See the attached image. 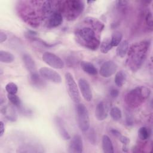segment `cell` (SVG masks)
<instances>
[{"label": "cell", "instance_id": "obj_17", "mask_svg": "<svg viewBox=\"0 0 153 153\" xmlns=\"http://www.w3.org/2000/svg\"><path fill=\"white\" fill-rule=\"evenodd\" d=\"M129 49V43L127 40L122 41L117 48V54L121 58L124 57L128 53Z\"/></svg>", "mask_w": 153, "mask_h": 153}, {"label": "cell", "instance_id": "obj_1", "mask_svg": "<svg viewBox=\"0 0 153 153\" xmlns=\"http://www.w3.org/2000/svg\"><path fill=\"white\" fill-rule=\"evenodd\" d=\"M150 45L149 41L133 44L128 51V64L133 72L137 71L145 62Z\"/></svg>", "mask_w": 153, "mask_h": 153}, {"label": "cell", "instance_id": "obj_24", "mask_svg": "<svg viewBox=\"0 0 153 153\" xmlns=\"http://www.w3.org/2000/svg\"><path fill=\"white\" fill-rule=\"evenodd\" d=\"M30 79L31 82L33 83V85L37 87H42L44 85V81H42L38 72L30 74Z\"/></svg>", "mask_w": 153, "mask_h": 153}, {"label": "cell", "instance_id": "obj_6", "mask_svg": "<svg viewBox=\"0 0 153 153\" xmlns=\"http://www.w3.org/2000/svg\"><path fill=\"white\" fill-rule=\"evenodd\" d=\"M65 78L68 92L70 98L74 102L76 103H79L81 98L79 88L73 77V75L70 72H66L65 74Z\"/></svg>", "mask_w": 153, "mask_h": 153}, {"label": "cell", "instance_id": "obj_16", "mask_svg": "<svg viewBox=\"0 0 153 153\" xmlns=\"http://www.w3.org/2000/svg\"><path fill=\"white\" fill-rule=\"evenodd\" d=\"M22 59H23L24 64L26 69H27V71L30 72V74H32L37 72L36 66L35 61L29 54H24L22 56Z\"/></svg>", "mask_w": 153, "mask_h": 153}, {"label": "cell", "instance_id": "obj_10", "mask_svg": "<svg viewBox=\"0 0 153 153\" xmlns=\"http://www.w3.org/2000/svg\"><path fill=\"white\" fill-rule=\"evenodd\" d=\"M78 87L84 100L87 102L91 101L93 99V93L88 81L84 78H80L78 80Z\"/></svg>", "mask_w": 153, "mask_h": 153}, {"label": "cell", "instance_id": "obj_34", "mask_svg": "<svg viewBox=\"0 0 153 153\" xmlns=\"http://www.w3.org/2000/svg\"><path fill=\"white\" fill-rule=\"evenodd\" d=\"M126 121H127V123L128 125H132L133 123V118L132 117H131V114L128 113H127L126 114Z\"/></svg>", "mask_w": 153, "mask_h": 153}, {"label": "cell", "instance_id": "obj_30", "mask_svg": "<svg viewBox=\"0 0 153 153\" xmlns=\"http://www.w3.org/2000/svg\"><path fill=\"white\" fill-rule=\"evenodd\" d=\"M119 140H120V142L123 144V151H127V145L130 142V139L128 137H127V136H123V135H121L118 137Z\"/></svg>", "mask_w": 153, "mask_h": 153}, {"label": "cell", "instance_id": "obj_13", "mask_svg": "<svg viewBox=\"0 0 153 153\" xmlns=\"http://www.w3.org/2000/svg\"><path fill=\"white\" fill-rule=\"evenodd\" d=\"M54 123L61 137L65 140L70 139L71 136L69 135V133L66 129L63 119L61 117L57 116L54 118Z\"/></svg>", "mask_w": 153, "mask_h": 153}, {"label": "cell", "instance_id": "obj_9", "mask_svg": "<svg viewBox=\"0 0 153 153\" xmlns=\"http://www.w3.org/2000/svg\"><path fill=\"white\" fill-rule=\"evenodd\" d=\"M117 68L118 66L115 62L112 60H108L101 66L99 74L104 78H109L116 72Z\"/></svg>", "mask_w": 153, "mask_h": 153}, {"label": "cell", "instance_id": "obj_26", "mask_svg": "<svg viewBox=\"0 0 153 153\" xmlns=\"http://www.w3.org/2000/svg\"><path fill=\"white\" fill-rule=\"evenodd\" d=\"M151 135V131L149 128L146 127H142L138 130V136L141 140L148 139Z\"/></svg>", "mask_w": 153, "mask_h": 153}, {"label": "cell", "instance_id": "obj_15", "mask_svg": "<svg viewBox=\"0 0 153 153\" xmlns=\"http://www.w3.org/2000/svg\"><path fill=\"white\" fill-rule=\"evenodd\" d=\"M1 112L10 121H15L17 118V115L15 108L12 105H5L1 108Z\"/></svg>", "mask_w": 153, "mask_h": 153}, {"label": "cell", "instance_id": "obj_37", "mask_svg": "<svg viewBox=\"0 0 153 153\" xmlns=\"http://www.w3.org/2000/svg\"><path fill=\"white\" fill-rule=\"evenodd\" d=\"M94 2V1H88L87 2H88V3H93V2Z\"/></svg>", "mask_w": 153, "mask_h": 153}, {"label": "cell", "instance_id": "obj_28", "mask_svg": "<svg viewBox=\"0 0 153 153\" xmlns=\"http://www.w3.org/2000/svg\"><path fill=\"white\" fill-rule=\"evenodd\" d=\"M85 132H87V139L91 144H96V134L93 128H90Z\"/></svg>", "mask_w": 153, "mask_h": 153}, {"label": "cell", "instance_id": "obj_7", "mask_svg": "<svg viewBox=\"0 0 153 153\" xmlns=\"http://www.w3.org/2000/svg\"><path fill=\"white\" fill-rule=\"evenodd\" d=\"M42 60L48 66L54 69H60L65 67V63L62 59L50 52H45L42 56Z\"/></svg>", "mask_w": 153, "mask_h": 153}, {"label": "cell", "instance_id": "obj_2", "mask_svg": "<svg viewBox=\"0 0 153 153\" xmlns=\"http://www.w3.org/2000/svg\"><path fill=\"white\" fill-rule=\"evenodd\" d=\"M75 35L77 42L85 48L94 50L100 46L99 38L93 27H81L77 30Z\"/></svg>", "mask_w": 153, "mask_h": 153}, {"label": "cell", "instance_id": "obj_11", "mask_svg": "<svg viewBox=\"0 0 153 153\" xmlns=\"http://www.w3.org/2000/svg\"><path fill=\"white\" fill-rule=\"evenodd\" d=\"M69 152L81 153L83 151V142L81 136L74 135L71 140L69 145Z\"/></svg>", "mask_w": 153, "mask_h": 153}, {"label": "cell", "instance_id": "obj_23", "mask_svg": "<svg viewBox=\"0 0 153 153\" xmlns=\"http://www.w3.org/2000/svg\"><path fill=\"white\" fill-rule=\"evenodd\" d=\"M123 34L119 31L114 32L111 38V43L112 47H117L122 41Z\"/></svg>", "mask_w": 153, "mask_h": 153}, {"label": "cell", "instance_id": "obj_20", "mask_svg": "<svg viewBox=\"0 0 153 153\" xmlns=\"http://www.w3.org/2000/svg\"><path fill=\"white\" fill-rule=\"evenodd\" d=\"M127 78V74L124 71H120L115 74L114 81L117 86L121 87L125 83Z\"/></svg>", "mask_w": 153, "mask_h": 153}, {"label": "cell", "instance_id": "obj_32", "mask_svg": "<svg viewBox=\"0 0 153 153\" xmlns=\"http://www.w3.org/2000/svg\"><path fill=\"white\" fill-rule=\"evenodd\" d=\"M8 38V36L7 35L6 33H5L4 32L1 31L0 32V42L2 43L4 42H5Z\"/></svg>", "mask_w": 153, "mask_h": 153}, {"label": "cell", "instance_id": "obj_22", "mask_svg": "<svg viewBox=\"0 0 153 153\" xmlns=\"http://www.w3.org/2000/svg\"><path fill=\"white\" fill-rule=\"evenodd\" d=\"M99 47L100 51L103 54L108 53L113 47L111 43V39L108 38H105L100 43Z\"/></svg>", "mask_w": 153, "mask_h": 153}, {"label": "cell", "instance_id": "obj_3", "mask_svg": "<svg viewBox=\"0 0 153 153\" xmlns=\"http://www.w3.org/2000/svg\"><path fill=\"white\" fill-rule=\"evenodd\" d=\"M84 3L82 1L71 0L59 1V10L60 13L69 20L76 19L83 11Z\"/></svg>", "mask_w": 153, "mask_h": 153}, {"label": "cell", "instance_id": "obj_21", "mask_svg": "<svg viewBox=\"0 0 153 153\" xmlns=\"http://www.w3.org/2000/svg\"><path fill=\"white\" fill-rule=\"evenodd\" d=\"M14 60V56L11 53L5 51H0V61L3 63H11Z\"/></svg>", "mask_w": 153, "mask_h": 153}, {"label": "cell", "instance_id": "obj_36", "mask_svg": "<svg viewBox=\"0 0 153 153\" xmlns=\"http://www.w3.org/2000/svg\"><path fill=\"white\" fill-rule=\"evenodd\" d=\"M111 133H112L113 135H114L115 136H116V137H118L120 136L121 135V133H120L118 130H116V129H114V128H112V129L111 130Z\"/></svg>", "mask_w": 153, "mask_h": 153}, {"label": "cell", "instance_id": "obj_12", "mask_svg": "<svg viewBox=\"0 0 153 153\" xmlns=\"http://www.w3.org/2000/svg\"><path fill=\"white\" fill-rule=\"evenodd\" d=\"M108 114V107L107 104L103 102H100L95 109V117L98 121H103Z\"/></svg>", "mask_w": 153, "mask_h": 153}, {"label": "cell", "instance_id": "obj_5", "mask_svg": "<svg viewBox=\"0 0 153 153\" xmlns=\"http://www.w3.org/2000/svg\"><path fill=\"white\" fill-rule=\"evenodd\" d=\"M76 109L78 127L82 132H85L89 129L90 126L88 110L84 104L79 103L76 105Z\"/></svg>", "mask_w": 153, "mask_h": 153}, {"label": "cell", "instance_id": "obj_27", "mask_svg": "<svg viewBox=\"0 0 153 153\" xmlns=\"http://www.w3.org/2000/svg\"><path fill=\"white\" fill-rule=\"evenodd\" d=\"M5 90L8 93V94H16L18 91V87L15 83L13 82H8L5 85Z\"/></svg>", "mask_w": 153, "mask_h": 153}, {"label": "cell", "instance_id": "obj_25", "mask_svg": "<svg viewBox=\"0 0 153 153\" xmlns=\"http://www.w3.org/2000/svg\"><path fill=\"white\" fill-rule=\"evenodd\" d=\"M110 115L112 119L114 121H117L120 120L122 118V113L121 109L117 106L112 108L110 111Z\"/></svg>", "mask_w": 153, "mask_h": 153}, {"label": "cell", "instance_id": "obj_4", "mask_svg": "<svg viewBox=\"0 0 153 153\" xmlns=\"http://www.w3.org/2000/svg\"><path fill=\"white\" fill-rule=\"evenodd\" d=\"M151 94L149 88L145 86H138L131 90L126 94V102L131 108H136L141 105Z\"/></svg>", "mask_w": 153, "mask_h": 153}, {"label": "cell", "instance_id": "obj_8", "mask_svg": "<svg viewBox=\"0 0 153 153\" xmlns=\"http://www.w3.org/2000/svg\"><path fill=\"white\" fill-rule=\"evenodd\" d=\"M39 73L43 78L53 83L60 84L62 82L60 75L53 69L42 67L39 69Z\"/></svg>", "mask_w": 153, "mask_h": 153}, {"label": "cell", "instance_id": "obj_14", "mask_svg": "<svg viewBox=\"0 0 153 153\" xmlns=\"http://www.w3.org/2000/svg\"><path fill=\"white\" fill-rule=\"evenodd\" d=\"M63 22V16L60 11H56L49 16L47 22L48 28H54L60 26Z\"/></svg>", "mask_w": 153, "mask_h": 153}, {"label": "cell", "instance_id": "obj_29", "mask_svg": "<svg viewBox=\"0 0 153 153\" xmlns=\"http://www.w3.org/2000/svg\"><path fill=\"white\" fill-rule=\"evenodd\" d=\"M8 99L11 102V103L17 106H20L21 105V100L20 98L16 94H8Z\"/></svg>", "mask_w": 153, "mask_h": 153}, {"label": "cell", "instance_id": "obj_35", "mask_svg": "<svg viewBox=\"0 0 153 153\" xmlns=\"http://www.w3.org/2000/svg\"><path fill=\"white\" fill-rule=\"evenodd\" d=\"M0 137H1L4 133V131H5V126H4V124L3 123V121H0Z\"/></svg>", "mask_w": 153, "mask_h": 153}, {"label": "cell", "instance_id": "obj_33", "mask_svg": "<svg viewBox=\"0 0 153 153\" xmlns=\"http://www.w3.org/2000/svg\"><path fill=\"white\" fill-rule=\"evenodd\" d=\"M119 94V92H118V90L115 89V88H113L112 89L111 91H110V95L113 98H115L117 97H118Z\"/></svg>", "mask_w": 153, "mask_h": 153}, {"label": "cell", "instance_id": "obj_31", "mask_svg": "<svg viewBox=\"0 0 153 153\" xmlns=\"http://www.w3.org/2000/svg\"><path fill=\"white\" fill-rule=\"evenodd\" d=\"M145 21L148 26L150 27L152 26V15L151 12H148L145 16Z\"/></svg>", "mask_w": 153, "mask_h": 153}, {"label": "cell", "instance_id": "obj_18", "mask_svg": "<svg viewBox=\"0 0 153 153\" xmlns=\"http://www.w3.org/2000/svg\"><path fill=\"white\" fill-rule=\"evenodd\" d=\"M102 144V149L105 153H113L114 152L112 142L108 136H103Z\"/></svg>", "mask_w": 153, "mask_h": 153}, {"label": "cell", "instance_id": "obj_19", "mask_svg": "<svg viewBox=\"0 0 153 153\" xmlns=\"http://www.w3.org/2000/svg\"><path fill=\"white\" fill-rule=\"evenodd\" d=\"M81 68L83 70L84 72L85 73L91 75H95L97 74V71L94 65L88 62L82 61L81 62Z\"/></svg>", "mask_w": 153, "mask_h": 153}]
</instances>
